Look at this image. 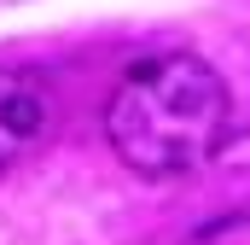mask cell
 Segmentation results:
<instances>
[{"mask_svg": "<svg viewBox=\"0 0 250 245\" xmlns=\"http://www.w3.org/2000/svg\"><path fill=\"white\" fill-rule=\"evenodd\" d=\"M111 152L146 181H175L204 170L233 134L227 82L192 53H151L128 64L105 105Z\"/></svg>", "mask_w": 250, "mask_h": 245, "instance_id": "cell-1", "label": "cell"}, {"mask_svg": "<svg viewBox=\"0 0 250 245\" xmlns=\"http://www.w3.org/2000/svg\"><path fill=\"white\" fill-rule=\"evenodd\" d=\"M53 122V94L35 70H0V175L41 146Z\"/></svg>", "mask_w": 250, "mask_h": 245, "instance_id": "cell-2", "label": "cell"}, {"mask_svg": "<svg viewBox=\"0 0 250 245\" xmlns=\"http://www.w3.org/2000/svg\"><path fill=\"white\" fill-rule=\"evenodd\" d=\"M187 245H250V210L245 216H215V222H204Z\"/></svg>", "mask_w": 250, "mask_h": 245, "instance_id": "cell-3", "label": "cell"}]
</instances>
